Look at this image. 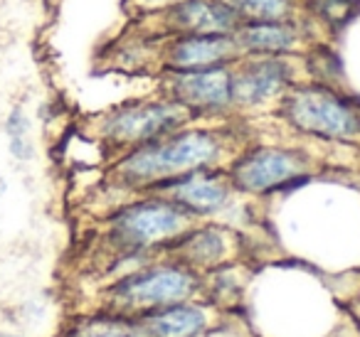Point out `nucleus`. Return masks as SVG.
<instances>
[{
    "label": "nucleus",
    "instance_id": "obj_12",
    "mask_svg": "<svg viewBox=\"0 0 360 337\" xmlns=\"http://www.w3.org/2000/svg\"><path fill=\"white\" fill-rule=\"evenodd\" d=\"M240 22L225 0H170L153 15V27L160 40L170 35L235 32Z\"/></svg>",
    "mask_w": 360,
    "mask_h": 337
},
{
    "label": "nucleus",
    "instance_id": "obj_18",
    "mask_svg": "<svg viewBox=\"0 0 360 337\" xmlns=\"http://www.w3.org/2000/svg\"><path fill=\"white\" fill-rule=\"evenodd\" d=\"M3 190H6V183H3V180H0V194H3Z\"/></svg>",
    "mask_w": 360,
    "mask_h": 337
},
{
    "label": "nucleus",
    "instance_id": "obj_4",
    "mask_svg": "<svg viewBox=\"0 0 360 337\" xmlns=\"http://www.w3.org/2000/svg\"><path fill=\"white\" fill-rule=\"evenodd\" d=\"M274 111L306 138L340 145L360 143V109L323 81H296Z\"/></svg>",
    "mask_w": 360,
    "mask_h": 337
},
{
    "label": "nucleus",
    "instance_id": "obj_7",
    "mask_svg": "<svg viewBox=\"0 0 360 337\" xmlns=\"http://www.w3.org/2000/svg\"><path fill=\"white\" fill-rule=\"evenodd\" d=\"M301 57H240L232 65V106L235 114L276 109L299 79Z\"/></svg>",
    "mask_w": 360,
    "mask_h": 337
},
{
    "label": "nucleus",
    "instance_id": "obj_3",
    "mask_svg": "<svg viewBox=\"0 0 360 337\" xmlns=\"http://www.w3.org/2000/svg\"><path fill=\"white\" fill-rule=\"evenodd\" d=\"M202 293V276L168 256H158L124 271L106 288V310L139 317L155 308L195 300Z\"/></svg>",
    "mask_w": 360,
    "mask_h": 337
},
{
    "label": "nucleus",
    "instance_id": "obj_14",
    "mask_svg": "<svg viewBox=\"0 0 360 337\" xmlns=\"http://www.w3.org/2000/svg\"><path fill=\"white\" fill-rule=\"evenodd\" d=\"M136 320L141 322L146 337H202L212 325V305L195 298L155 308Z\"/></svg>",
    "mask_w": 360,
    "mask_h": 337
},
{
    "label": "nucleus",
    "instance_id": "obj_6",
    "mask_svg": "<svg viewBox=\"0 0 360 337\" xmlns=\"http://www.w3.org/2000/svg\"><path fill=\"white\" fill-rule=\"evenodd\" d=\"M188 124H195L191 111L175 104L173 99L158 96H143V99H131L104 114L99 124V133L111 148L134 150L150 140H158L173 131L186 128Z\"/></svg>",
    "mask_w": 360,
    "mask_h": 337
},
{
    "label": "nucleus",
    "instance_id": "obj_5",
    "mask_svg": "<svg viewBox=\"0 0 360 337\" xmlns=\"http://www.w3.org/2000/svg\"><path fill=\"white\" fill-rule=\"evenodd\" d=\"M237 194L269 197L309 183L316 163L306 150L289 145H242L225 165Z\"/></svg>",
    "mask_w": 360,
    "mask_h": 337
},
{
    "label": "nucleus",
    "instance_id": "obj_11",
    "mask_svg": "<svg viewBox=\"0 0 360 337\" xmlns=\"http://www.w3.org/2000/svg\"><path fill=\"white\" fill-rule=\"evenodd\" d=\"M240 251V239L232 229L205 219L195 222L191 229L180 234L173 244L163 251V256L183 263L195 273H210L227 263H235Z\"/></svg>",
    "mask_w": 360,
    "mask_h": 337
},
{
    "label": "nucleus",
    "instance_id": "obj_9",
    "mask_svg": "<svg viewBox=\"0 0 360 337\" xmlns=\"http://www.w3.org/2000/svg\"><path fill=\"white\" fill-rule=\"evenodd\" d=\"M150 194L173 202L186 214H191L195 222L215 219L225 212L237 197L225 168H210V170H195V173L178 175L173 180L155 185L148 190Z\"/></svg>",
    "mask_w": 360,
    "mask_h": 337
},
{
    "label": "nucleus",
    "instance_id": "obj_13",
    "mask_svg": "<svg viewBox=\"0 0 360 337\" xmlns=\"http://www.w3.org/2000/svg\"><path fill=\"white\" fill-rule=\"evenodd\" d=\"M232 35L242 57H304L309 47H314L304 15L289 20L240 22Z\"/></svg>",
    "mask_w": 360,
    "mask_h": 337
},
{
    "label": "nucleus",
    "instance_id": "obj_15",
    "mask_svg": "<svg viewBox=\"0 0 360 337\" xmlns=\"http://www.w3.org/2000/svg\"><path fill=\"white\" fill-rule=\"evenodd\" d=\"M242 22L289 20L304 15L306 0H225Z\"/></svg>",
    "mask_w": 360,
    "mask_h": 337
},
{
    "label": "nucleus",
    "instance_id": "obj_16",
    "mask_svg": "<svg viewBox=\"0 0 360 337\" xmlns=\"http://www.w3.org/2000/svg\"><path fill=\"white\" fill-rule=\"evenodd\" d=\"M67 337H146V335L136 317L106 310V315H94L79 320Z\"/></svg>",
    "mask_w": 360,
    "mask_h": 337
},
{
    "label": "nucleus",
    "instance_id": "obj_8",
    "mask_svg": "<svg viewBox=\"0 0 360 337\" xmlns=\"http://www.w3.org/2000/svg\"><path fill=\"white\" fill-rule=\"evenodd\" d=\"M160 94L191 111L195 121H225L232 106V65L188 72H160Z\"/></svg>",
    "mask_w": 360,
    "mask_h": 337
},
{
    "label": "nucleus",
    "instance_id": "obj_10",
    "mask_svg": "<svg viewBox=\"0 0 360 337\" xmlns=\"http://www.w3.org/2000/svg\"><path fill=\"white\" fill-rule=\"evenodd\" d=\"M240 47L232 32H210V35H170L158 42L155 50V72H188L207 67L235 65L240 60Z\"/></svg>",
    "mask_w": 360,
    "mask_h": 337
},
{
    "label": "nucleus",
    "instance_id": "obj_17",
    "mask_svg": "<svg viewBox=\"0 0 360 337\" xmlns=\"http://www.w3.org/2000/svg\"><path fill=\"white\" fill-rule=\"evenodd\" d=\"M8 136H11V148L15 158L27 160L32 155V140H30V124H27L25 114L15 109L8 119Z\"/></svg>",
    "mask_w": 360,
    "mask_h": 337
},
{
    "label": "nucleus",
    "instance_id": "obj_2",
    "mask_svg": "<svg viewBox=\"0 0 360 337\" xmlns=\"http://www.w3.org/2000/svg\"><path fill=\"white\" fill-rule=\"evenodd\" d=\"M195 219L158 194L141 192L121 204L106 222V246L116 263H134L163 256V251L191 229Z\"/></svg>",
    "mask_w": 360,
    "mask_h": 337
},
{
    "label": "nucleus",
    "instance_id": "obj_1",
    "mask_svg": "<svg viewBox=\"0 0 360 337\" xmlns=\"http://www.w3.org/2000/svg\"><path fill=\"white\" fill-rule=\"evenodd\" d=\"M240 148V138L230 126L195 121L163 138L121 153L111 178L129 194H141L178 175L225 168Z\"/></svg>",
    "mask_w": 360,
    "mask_h": 337
},
{
    "label": "nucleus",
    "instance_id": "obj_19",
    "mask_svg": "<svg viewBox=\"0 0 360 337\" xmlns=\"http://www.w3.org/2000/svg\"><path fill=\"white\" fill-rule=\"evenodd\" d=\"M0 337H15V335H0Z\"/></svg>",
    "mask_w": 360,
    "mask_h": 337
}]
</instances>
